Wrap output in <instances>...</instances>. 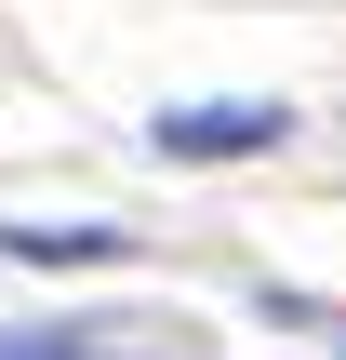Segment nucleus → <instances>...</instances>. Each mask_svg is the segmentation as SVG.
Returning <instances> with one entry per match:
<instances>
[{"label": "nucleus", "instance_id": "nucleus-3", "mask_svg": "<svg viewBox=\"0 0 346 360\" xmlns=\"http://www.w3.org/2000/svg\"><path fill=\"white\" fill-rule=\"evenodd\" d=\"M0 360H93V347H80V334H13Z\"/></svg>", "mask_w": 346, "mask_h": 360}, {"label": "nucleus", "instance_id": "nucleus-2", "mask_svg": "<svg viewBox=\"0 0 346 360\" xmlns=\"http://www.w3.org/2000/svg\"><path fill=\"white\" fill-rule=\"evenodd\" d=\"M13 254L27 267H93V254H120L107 227H13Z\"/></svg>", "mask_w": 346, "mask_h": 360}, {"label": "nucleus", "instance_id": "nucleus-1", "mask_svg": "<svg viewBox=\"0 0 346 360\" xmlns=\"http://www.w3.org/2000/svg\"><path fill=\"white\" fill-rule=\"evenodd\" d=\"M280 134H293V107H267V94L160 107V160H253V147H280Z\"/></svg>", "mask_w": 346, "mask_h": 360}]
</instances>
